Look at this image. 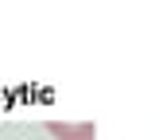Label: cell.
<instances>
[{
  "label": "cell",
  "instance_id": "obj_1",
  "mask_svg": "<svg viewBox=\"0 0 155 140\" xmlns=\"http://www.w3.org/2000/svg\"><path fill=\"white\" fill-rule=\"evenodd\" d=\"M62 140H93V125H47Z\"/></svg>",
  "mask_w": 155,
  "mask_h": 140
}]
</instances>
